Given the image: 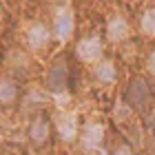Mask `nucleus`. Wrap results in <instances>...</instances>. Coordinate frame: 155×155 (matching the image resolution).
Instances as JSON below:
<instances>
[{
	"mask_svg": "<svg viewBox=\"0 0 155 155\" xmlns=\"http://www.w3.org/2000/svg\"><path fill=\"white\" fill-rule=\"evenodd\" d=\"M0 153H2V146H0Z\"/></svg>",
	"mask_w": 155,
	"mask_h": 155,
	"instance_id": "nucleus-21",
	"label": "nucleus"
},
{
	"mask_svg": "<svg viewBox=\"0 0 155 155\" xmlns=\"http://www.w3.org/2000/svg\"><path fill=\"white\" fill-rule=\"evenodd\" d=\"M0 120H2V111H0Z\"/></svg>",
	"mask_w": 155,
	"mask_h": 155,
	"instance_id": "nucleus-20",
	"label": "nucleus"
},
{
	"mask_svg": "<svg viewBox=\"0 0 155 155\" xmlns=\"http://www.w3.org/2000/svg\"><path fill=\"white\" fill-rule=\"evenodd\" d=\"M53 120V133L58 135V140H62L64 144H73L80 137V117L75 111H67L62 109L55 115H51Z\"/></svg>",
	"mask_w": 155,
	"mask_h": 155,
	"instance_id": "nucleus-3",
	"label": "nucleus"
},
{
	"mask_svg": "<svg viewBox=\"0 0 155 155\" xmlns=\"http://www.w3.org/2000/svg\"><path fill=\"white\" fill-rule=\"evenodd\" d=\"M140 31L146 38H155V7H149V9L142 11V16H140Z\"/></svg>",
	"mask_w": 155,
	"mask_h": 155,
	"instance_id": "nucleus-12",
	"label": "nucleus"
},
{
	"mask_svg": "<svg viewBox=\"0 0 155 155\" xmlns=\"http://www.w3.org/2000/svg\"><path fill=\"white\" fill-rule=\"evenodd\" d=\"M104 140H107V126L102 122H95V120H91L87 122L80 129V137H78V142H80V149L84 153H95L102 149Z\"/></svg>",
	"mask_w": 155,
	"mask_h": 155,
	"instance_id": "nucleus-5",
	"label": "nucleus"
},
{
	"mask_svg": "<svg viewBox=\"0 0 155 155\" xmlns=\"http://www.w3.org/2000/svg\"><path fill=\"white\" fill-rule=\"evenodd\" d=\"M97 155H109V153H104V151H102V153H97Z\"/></svg>",
	"mask_w": 155,
	"mask_h": 155,
	"instance_id": "nucleus-18",
	"label": "nucleus"
},
{
	"mask_svg": "<svg viewBox=\"0 0 155 155\" xmlns=\"http://www.w3.org/2000/svg\"><path fill=\"white\" fill-rule=\"evenodd\" d=\"M144 64H146V71H149L151 75H155V49H151V51H149Z\"/></svg>",
	"mask_w": 155,
	"mask_h": 155,
	"instance_id": "nucleus-15",
	"label": "nucleus"
},
{
	"mask_svg": "<svg viewBox=\"0 0 155 155\" xmlns=\"http://www.w3.org/2000/svg\"><path fill=\"white\" fill-rule=\"evenodd\" d=\"M91 73H93V80L100 82V84H115L117 82V67L113 60L109 58H102L100 62H95L93 67H91Z\"/></svg>",
	"mask_w": 155,
	"mask_h": 155,
	"instance_id": "nucleus-10",
	"label": "nucleus"
},
{
	"mask_svg": "<svg viewBox=\"0 0 155 155\" xmlns=\"http://www.w3.org/2000/svg\"><path fill=\"white\" fill-rule=\"evenodd\" d=\"M144 124H146V129L151 131V135H155V109H149L144 113Z\"/></svg>",
	"mask_w": 155,
	"mask_h": 155,
	"instance_id": "nucleus-14",
	"label": "nucleus"
},
{
	"mask_svg": "<svg viewBox=\"0 0 155 155\" xmlns=\"http://www.w3.org/2000/svg\"><path fill=\"white\" fill-rule=\"evenodd\" d=\"M20 95H22L20 93V87H18V82L13 80V78H9V75L0 78V107L9 109L13 104H18Z\"/></svg>",
	"mask_w": 155,
	"mask_h": 155,
	"instance_id": "nucleus-11",
	"label": "nucleus"
},
{
	"mask_svg": "<svg viewBox=\"0 0 155 155\" xmlns=\"http://www.w3.org/2000/svg\"><path fill=\"white\" fill-rule=\"evenodd\" d=\"M124 102L135 113H146L153 104V87L144 75H131L124 87Z\"/></svg>",
	"mask_w": 155,
	"mask_h": 155,
	"instance_id": "nucleus-1",
	"label": "nucleus"
},
{
	"mask_svg": "<svg viewBox=\"0 0 155 155\" xmlns=\"http://www.w3.org/2000/svg\"><path fill=\"white\" fill-rule=\"evenodd\" d=\"M146 153H149V155H155V135H151L149 146H146Z\"/></svg>",
	"mask_w": 155,
	"mask_h": 155,
	"instance_id": "nucleus-16",
	"label": "nucleus"
},
{
	"mask_svg": "<svg viewBox=\"0 0 155 155\" xmlns=\"http://www.w3.org/2000/svg\"><path fill=\"white\" fill-rule=\"evenodd\" d=\"M75 155H93V153H84V151H82V153H75Z\"/></svg>",
	"mask_w": 155,
	"mask_h": 155,
	"instance_id": "nucleus-17",
	"label": "nucleus"
},
{
	"mask_svg": "<svg viewBox=\"0 0 155 155\" xmlns=\"http://www.w3.org/2000/svg\"><path fill=\"white\" fill-rule=\"evenodd\" d=\"M51 137H53V120L47 111H36L31 115L29 124H27V140L33 149H47L51 144Z\"/></svg>",
	"mask_w": 155,
	"mask_h": 155,
	"instance_id": "nucleus-2",
	"label": "nucleus"
},
{
	"mask_svg": "<svg viewBox=\"0 0 155 155\" xmlns=\"http://www.w3.org/2000/svg\"><path fill=\"white\" fill-rule=\"evenodd\" d=\"M51 155H53V153H51Z\"/></svg>",
	"mask_w": 155,
	"mask_h": 155,
	"instance_id": "nucleus-22",
	"label": "nucleus"
},
{
	"mask_svg": "<svg viewBox=\"0 0 155 155\" xmlns=\"http://www.w3.org/2000/svg\"><path fill=\"white\" fill-rule=\"evenodd\" d=\"M51 38H53V31L49 29L45 22H40V20L29 22L27 29H25V45L33 53L45 51V49L49 47V42H51Z\"/></svg>",
	"mask_w": 155,
	"mask_h": 155,
	"instance_id": "nucleus-6",
	"label": "nucleus"
},
{
	"mask_svg": "<svg viewBox=\"0 0 155 155\" xmlns=\"http://www.w3.org/2000/svg\"><path fill=\"white\" fill-rule=\"evenodd\" d=\"M104 55V45H102V38L100 36H84L78 40L75 45V58L84 62V64H91L93 67L95 62H100Z\"/></svg>",
	"mask_w": 155,
	"mask_h": 155,
	"instance_id": "nucleus-7",
	"label": "nucleus"
},
{
	"mask_svg": "<svg viewBox=\"0 0 155 155\" xmlns=\"http://www.w3.org/2000/svg\"><path fill=\"white\" fill-rule=\"evenodd\" d=\"M104 31H107V40L113 42V45H117V42H124L126 38L131 36V25H129V20H126L124 16L113 13V16L107 20Z\"/></svg>",
	"mask_w": 155,
	"mask_h": 155,
	"instance_id": "nucleus-9",
	"label": "nucleus"
},
{
	"mask_svg": "<svg viewBox=\"0 0 155 155\" xmlns=\"http://www.w3.org/2000/svg\"><path fill=\"white\" fill-rule=\"evenodd\" d=\"M69 89V64L64 58H58L51 62L49 71L45 75V91L49 95H62Z\"/></svg>",
	"mask_w": 155,
	"mask_h": 155,
	"instance_id": "nucleus-4",
	"label": "nucleus"
},
{
	"mask_svg": "<svg viewBox=\"0 0 155 155\" xmlns=\"http://www.w3.org/2000/svg\"><path fill=\"white\" fill-rule=\"evenodd\" d=\"M51 31H53V38L58 40V42H67L69 38H71L73 31H75V16H73V9L62 7V9L55 11Z\"/></svg>",
	"mask_w": 155,
	"mask_h": 155,
	"instance_id": "nucleus-8",
	"label": "nucleus"
},
{
	"mask_svg": "<svg viewBox=\"0 0 155 155\" xmlns=\"http://www.w3.org/2000/svg\"><path fill=\"white\" fill-rule=\"evenodd\" d=\"M109 155H137V151L133 149V144H129V142H117L113 149H111Z\"/></svg>",
	"mask_w": 155,
	"mask_h": 155,
	"instance_id": "nucleus-13",
	"label": "nucleus"
},
{
	"mask_svg": "<svg viewBox=\"0 0 155 155\" xmlns=\"http://www.w3.org/2000/svg\"><path fill=\"white\" fill-rule=\"evenodd\" d=\"M0 20H2V11H0Z\"/></svg>",
	"mask_w": 155,
	"mask_h": 155,
	"instance_id": "nucleus-19",
	"label": "nucleus"
}]
</instances>
